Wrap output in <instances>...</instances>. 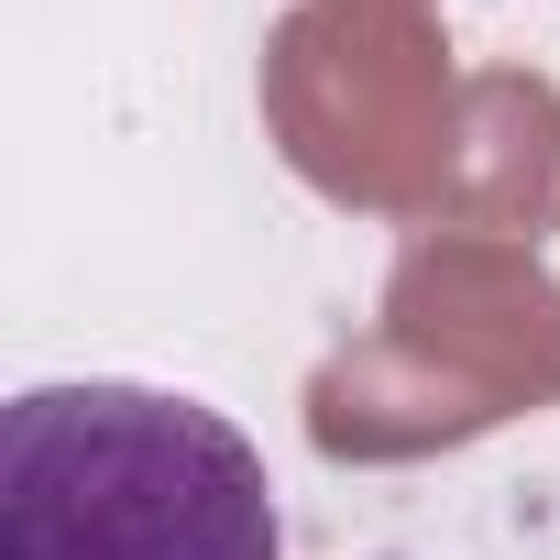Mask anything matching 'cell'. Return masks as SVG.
<instances>
[{
	"label": "cell",
	"mask_w": 560,
	"mask_h": 560,
	"mask_svg": "<svg viewBox=\"0 0 560 560\" xmlns=\"http://www.w3.org/2000/svg\"><path fill=\"white\" fill-rule=\"evenodd\" d=\"M264 451L165 385H23L0 407V560H275Z\"/></svg>",
	"instance_id": "6da1fadb"
}]
</instances>
